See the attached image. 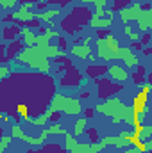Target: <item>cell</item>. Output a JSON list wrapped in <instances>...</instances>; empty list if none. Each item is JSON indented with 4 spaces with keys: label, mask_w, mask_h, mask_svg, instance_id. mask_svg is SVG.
I'll return each mask as SVG.
<instances>
[{
    "label": "cell",
    "mask_w": 152,
    "mask_h": 153,
    "mask_svg": "<svg viewBox=\"0 0 152 153\" xmlns=\"http://www.w3.org/2000/svg\"><path fill=\"white\" fill-rule=\"evenodd\" d=\"M100 153H106V152H100Z\"/></svg>",
    "instance_id": "816d5d0a"
},
{
    "label": "cell",
    "mask_w": 152,
    "mask_h": 153,
    "mask_svg": "<svg viewBox=\"0 0 152 153\" xmlns=\"http://www.w3.org/2000/svg\"><path fill=\"white\" fill-rule=\"evenodd\" d=\"M145 103H147V93H143V91H141V93L134 98V102H132V111H134V112H138L141 117L149 112V107H147Z\"/></svg>",
    "instance_id": "9a60e30c"
},
{
    "label": "cell",
    "mask_w": 152,
    "mask_h": 153,
    "mask_svg": "<svg viewBox=\"0 0 152 153\" xmlns=\"http://www.w3.org/2000/svg\"><path fill=\"white\" fill-rule=\"evenodd\" d=\"M77 144H79V143H77L75 135L72 137V134H68V132H66V134H65V148H66L68 152H72V150L75 148Z\"/></svg>",
    "instance_id": "83f0119b"
},
{
    "label": "cell",
    "mask_w": 152,
    "mask_h": 153,
    "mask_svg": "<svg viewBox=\"0 0 152 153\" xmlns=\"http://www.w3.org/2000/svg\"><path fill=\"white\" fill-rule=\"evenodd\" d=\"M48 112H63V114H70V116H77L82 112V103L81 98H70L65 94H54V98L50 100V107L47 109Z\"/></svg>",
    "instance_id": "277c9868"
},
{
    "label": "cell",
    "mask_w": 152,
    "mask_h": 153,
    "mask_svg": "<svg viewBox=\"0 0 152 153\" xmlns=\"http://www.w3.org/2000/svg\"><path fill=\"white\" fill-rule=\"evenodd\" d=\"M104 148H106V144L102 141L100 143H79L75 148L68 153H100L104 152Z\"/></svg>",
    "instance_id": "30bf717a"
},
{
    "label": "cell",
    "mask_w": 152,
    "mask_h": 153,
    "mask_svg": "<svg viewBox=\"0 0 152 153\" xmlns=\"http://www.w3.org/2000/svg\"><path fill=\"white\" fill-rule=\"evenodd\" d=\"M18 2H20V0H0V5L9 11V9H14V5H16Z\"/></svg>",
    "instance_id": "d6a6232c"
},
{
    "label": "cell",
    "mask_w": 152,
    "mask_h": 153,
    "mask_svg": "<svg viewBox=\"0 0 152 153\" xmlns=\"http://www.w3.org/2000/svg\"><path fill=\"white\" fill-rule=\"evenodd\" d=\"M2 119H4V123H7V121H9V117H7L5 112H2Z\"/></svg>",
    "instance_id": "c3c4849f"
},
{
    "label": "cell",
    "mask_w": 152,
    "mask_h": 153,
    "mask_svg": "<svg viewBox=\"0 0 152 153\" xmlns=\"http://www.w3.org/2000/svg\"><path fill=\"white\" fill-rule=\"evenodd\" d=\"M95 111L100 112V114H104V116H109L111 121H113V125H118L122 121L125 125H132V107L123 105V102L120 98L111 96V98L104 100V103L97 105Z\"/></svg>",
    "instance_id": "6da1fadb"
},
{
    "label": "cell",
    "mask_w": 152,
    "mask_h": 153,
    "mask_svg": "<svg viewBox=\"0 0 152 153\" xmlns=\"http://www.w3.org/2000/svg\"><path fill=\"white\" fill-rule=\"evenodd\" d=\"M91 46H86V45H74L72 46V55H75L79 59H88L91 55Z\"/></svg>",
    "instance_id": "7402d4cb"
},
{
    "label": "cell",
    "mask_w": 152,
    "mask_h": 153,
    "mask_svg": "<svg viewBox=\"0 0 152 153\" xmlns=\"http://www.w3.org/2000/svg\"><path fill=\"white\" fill-rule=\"evenodd\" d=\"M108 75H109V78H111V80L118 82V84H123V82L129 78V71H127L125 68L118 66V64H111V66H109Z\"/></svg>",
    "instance_id": "4fadbf2b"
},
{
    "label": "cell",
    "mask_w": 152,
    "mask_h": 153,
    "mask_svg": "<svg viewBox=\"0 0 152 153\" xmlns=\"http://www.w3.org/2000/svg\"><path fill=\"white\" fill-rule=\"evenodd\" d=\"M145 144H147V150H149V152H152V139L145 141Z\"/></svg>",
    "instance_id": "bcb514c9"
},
{
    "label": "cell",
    "mask_w": 152,
    "mask_h": 153,
    "mask_svg": "<svg viewBox=\"0 0 152 153\" xmlns=\"http://www.w3.org/2000/svg\"><path fill=\"white\" fill-rule=\"evenodd\" d=\"M47 114H48V117H50V121L57 123V121L61 119V114H63V112H59V111H56V112H48V111H47Z\"/></svg>",
    "instance_id": "836d02e7"
},
{
    "label": "cell",
    "mask_w": 152,
    "mask_h": 153,
    "mask_svg": "<svg viewBox=\"0 0 152 153\" xmlns=\"http://www.w3.org/2000/svg\"><path fill=\"white\" fill-rule=\"evenodd\" d=\"M95 52L104 61H116V55L109 50V46L106 43V38H97V41H95Z\"/></svg>",
    "instance_id": "9c48e42d"
},
{
    "label": "cell",
    "mask_w": 152,
    "mask_h": 153,
    "mask_svg": "<svg viewBox=\"0 0 152 153\" xmlns=\"http://www.w3.org/2000/svg\"><path fill=\"white\" fill-rule=\"evenodd\" d=\"M84 98H90V93L88 91H82L81 93V100H84Z\"/></svg>",
    "instance_id": "f6af8a7d"
},
{
    "label": "cell",
    "mask_w": 152,
    "mask_h": 153,
    "mask_svg": "<svg viewBox=\"0 0 152 153\" xmlns=\"http://www.w3.org/2000/svg\"><path fill=\"white\" fill-rule=\"evenodd\" d=\"M134 137H136V143L138 141H143L145 143V141L152 139V126L150 125H140V126H136L134 128Z\"/></svg>",
    "instance_id": "ac0fdd59"
},
{
    "label": "cell",
    "mask_w": 152,
    "mask_h": 153,
    "mask_svg": "<svg viewBox=\"0 0 152 153\" xmlns=\"http://www.w3.org/2000/svg\"><path fill=\"white\" fill-rule=\"evenodd\" d=\"M22 36V29L18 25H13V27H4V32H2V39L4 41H14V39Z\"/></svg>",
    "instance_id": "ffe728a7"
},
{
    "label": "cell",
    "mask_w": 152,
    "mask_h": 153,
    "mask_svg": "<svg viewBox=\"0 0 152 153\" xmlns=\"http://www.w3.org/2000/svg\"><path fill=\"white\" fill-rule=\"evenodd\" d=\"M106 43H108V46H109V50L113 52L114 55H116V59H120V43H118V39L114 38L113 34H108L106 36Z\"/></svg>",
    "instance_id": "484cf974"
},
{
    "label": "cell",
    "mask_w": 152,
    "mask_h": 153,
    "mask_svg": "<svg viewBox=\"0 0 152 153\" xmlns=\"http://www.w3.org/2000/svg\"><path fill=\"white\" fill-rule=\"evenodd\" d=\"M91 11L86 7V5H77L72 9V13L70 14H66L63 20H61V29L66 32V34H75V32H81L82 30V27L88 23L90 25V22H91Z\"/></svg>",
    "instance_id": "7a4b0ae2"
},
{
    "label": "cell",
    "mask_w": 152,
    "mask_h": 153,
    "mask_svg": "<svg viewBox=\"0 0 152 153\" xmlns=\"http://www.w3.org/2000/svg\"><path fill=\"white\" fill-rule=\"evenodd\" d=\"M141 14H143V5L141 4H132L131 7H125V9L120 11V20L125 25H129V22H132V20L138 22L141 18Z\"/></svg>",
    "instance_id": "ba28073f"
},
{
    "label": "cell",
    "mask_w": 152,
    "mask_h": 153,
    "mask_svg": "<svg viewBox=\"0 0 152 153\" xmlns=\"http://www.w3.org/2000/svg\"><path fill=\"white\" fill-rule=\"evenodd\" d=\"M95 112H97L95 109H90V107H88V109L84 111V117H86V119H91V117H93V114H95Z\"/></svg>",
    "instance_id": "ab89813d"
},
{
    "label": "cell",
    "mask_w": 152,
    "mask_h": 153,
    "mask_svg": "<svg viewBox=\"0 0 152 153\" xmlns=\"http://www.w3.org/2000/svg\"><path fill=\"white\" fill-rule=\"evenodd\" d=\"M66 45H68L66 38H63V36H59V38H57V46H59L61 50H65V52H66Z\"/></svg>",
    "instance_id": "d590c367"
},
{
    "label": "cell",
    "mask_w": 152,
    "mask_h": 153,
    "mask_svg": "<svg viewBox=\"0 0 152 153\" xmlns=\"http://www.w3.org/2000/svg\"><path fill=\"white\" fill-rule=\"evenodd\" d=\"M120 61H123V64L129 68V70H134L136 66H140L138 62V55L134 53V50L131 48V46H125V48H122L120 50Z\"/></svg>",
    "instance_id": "8fae6325"
},
{
    "label": "cell",
    "mask_w": 152,
    "mask_h": 153,
    "mask_svg": "<svg viewBox=\"0 0 152 153\" xmlns=\"http://www.w3.org/2000/svg\"><path fill=\"white\" fill-rule=\"evenodd\" d=\"M86 121H88L86 117H81L75 123V128H74V135H75V137H79V135L84 134V130H86Z\"/></svg>",
    "instance_id": "f1b7e54d"
},
{
    "label": "cell",
    "mask_w": 152,
    "mask_h": 153,
    "mask_svg": "<svg viewBox=\"0 0 152 153\" xmlns=\"http://www.w3.org/2000/svg\"><path fill=\"white\" fill-rule=\"evenodd\" d=\"M147 153H152V152H147Z\"/></svg>",
    "instance_id": "f5cc1de1"
},
{
    "label": "cell",
    "mask_w": 152,
    "mask_h": 153,
    "mask_svg": "<svg viewBox=\"0 0 152 153\" xmlns=\"http://www.w3.org/2000/svg\"><path fill=\"white\" fill-rule=\"evenodd\" d=\"M36 38L38 34L32 29H27V27L22 29V41L25 43V46H36Z\"/></svg>",
    "instance_id": "603a6c76"
},
{
    "label": "cell",
    "mask_w": 152,
    "mask_h": 153,
    "mask_svg": "<svg viewBox=\"0 0 152 153\" xmlns=\"http://www.w3.org/2000/svg\"><path fill=\"white\" fill-rule=\"evenodd\" d=\"M97 57H99V55H95V53H91V55L88 57V61H90L91 64H95V61H97Z\"/></svg>",
    "instance_id": "ee69618b"
},
{
    "label": "cell",
    "mask_w": 152,
    "mask_h": 153,
    "mask_svg": "<svg viewBox=\"0 0 152 153\" xmlns=\"http://www.w3.org/2000/svg\"><path fill=\"white\" fill-rule=\"evenodd\" d=\"M125 153H140V152H138L136 148H127V152H125Z\"/></svg>",
    "instance_id": "7dc6e473"
},
{
    "label": "cell",
    "mask_w": 152,
    "mask_h": 153,
    "mask_svg": "<svg viewBox=\"0 0 152 153\" xmlns=\"http://www.w3.org/2000/svg\"><path fill=\"white\" fill-rule=\"evenodd\" d=\"M13 139H14L13 135H11V137H9V135H4V137H2V141H0V153L5 152V148L11 144V141H13Z\"/></svg>",
    "instance_id": "1f68e13d"
},
{
    "label": "cell",
    "mask_w": 152,
    "mask_h": 153,
    "mask_svg": "<svg viewBox=\"0 0 152 153\" xmlns=\"http://www.w3.org/2000/svg\"><path fill=\"white\" fill-rule=\"evenodd\" d=\"M131 48H132V50H141V52H143L145 46H143L140 41H132V43H131Z\"/></svg>",
    "instance_id": "f35d334b"
},
{
    "label": "cell",
    "mask_w": 152,
    "mask_h": 153,
    "mask_svg": "<svg viewBox=\"0 0 152 153\" xmlns=\"http://www.w3.org/2000/svg\"><path fill=\"white\" fill-rule=\"evenodd\" d=\"M109 71V66H104V64H90L86 68V75L93 80H97L99 76H104Z\"/></svg>",
    "instance_id": "2e32d148"
},
{
    "label": "cell",
    "mask_w": 152,
    "mask_h": 153,
    "mask_svg": "<svg viewBox=\"0 0 152 153\" xmlns=\"http://www.w3.org/2000/svg\"><path fill=\"white\" fill-rule=\"evenodd\" d=\"M23 48H25V43H23V41H20V39L11 41V43H9V46L5 45V55H4L2 62H7L9 59L18 57V53H22V52H23Z\"/></svg>",
    "instance_id": "7c38bea8"
},
{
    "label": "cell",
    "mask_w": 152,
    "mask_h": 153,
    "mask_svg": "<svg viewBox=\"0 0 152 153\" xmlns=\"http://www.w3.org/2000/svg\"><path fill=\"white\" fill-rule=\"evenodd\" d=\"M7 75H9V68L4 64V66L0 68V78H2V80H5V78H9Z\"/></svg>",
    "instance_id": "74e56055"
},
{
    "label": "cell",
    "mask_w": 152,
    "mask_h": 153,
    "mask_svg": "<svg viewBox=\"0 0 152 153\" xmlns=\"http://www.w3.org/2000/svg\"><path fill=\"white\" fill-rule=\"evenodd\" d=\"M27 153H68L66 148H61L59 144H47L39 150H29Z\"/></svg>",
    "instance_id": "d4e9b609"
},
{
    "label": "cell",
    "mask_w": 152,
    "mask_h": 153,
    "mask_svg": "<svg viewBox=\"0 0 152 153\" xmlns=\"http://www.w3.org/2000/svg\"><path fill=\"white\" fill-rule=\"evenodd\" d=\"M111 23H113L111 16H99V14H93V16H91V22H90V25H91L93 29H97V30L108 29V27H111Z\"/></svg>",
    "instance_id": "e0dca14e"
},
{
    "label": "cell",
    "mask_w": 152,
    "mask_h": 153,
    "mask_svg": "<svg viewBox=\"0 0 152 153\" xmlns=\"http://www.w3.org/2000/svg\"><path fill=\"white\" fill-rule=\"evenodd\" d=\"M136 150H138L140 153H147L149 152V150H147V144H145L143 141H138V143H136Z\"/></svg>",
    "instance_id": "8d00e7d4"
},
{
    "label": "cell",
    "mask_w": 152,
    "mask_h": 153,
    "mask_svg": "<svg viewBox=\"0 0 152 153\" xmlns=\"http://www.w3.org/2000/svg\"><path fill=\"white\" fill-rule=\"evenodd\" d=\"M123 32H125L127 36H129V34L132 32V27H131V23H129V25H125V29H123Z\"/></svg>",
    "instance_id": "7bdbcfd3"
},
{
    "label": "cell",
    "mask_w": 152,
    "mask_h": 153,
    "mask_svg": "<svg viewBox=\"0 0 152 153\" xmlns=\"http://www.w3.org/2000/svg\"><path fill=\"white\" fill-rule=\"evenodd\" d=\"M136 23H138V29H140V32H141V34L152 30V7L143 9V14H141V18H140Z\"/></svg>",
    "instance_id": "5bb4252c"
},
{
    "label": "cell",
    "mask_w": 152,
    "mask_h": 153,
    "mask_svg": "<svg viewBox=\"0 0 152 153\" xmlns=\"http://www.w3.org/2000/svg\"><path fill=\"white\" fill-rule=\"evenodd\" d=\"M86 134H88V137H90V143H100V137H99L97 128H88Z\"/></svg>",
    "instance_id": "4dcf8cb0"
},
{
    "label": "cell",
    "mask_w": 152,
    "mask_h": 153,
    "mask_svg": "<svg viewBox=\"0 0 152 153\" xmlns=\"http://www.w3.org/2000/svg\"><path fill=\"white\" fill-rule=\"evenodd\" d=\"M27 121L31 123V125H36V126H43V125H47V121H50V117L47 112H43V114H39L38 117H27Z\"/></svg>",
    "instance_id": "4316f807"
},
{
    "label": "cell",
    "mask_w": 152,
    "mask_h": 153,
    "mask_svg": "<svg viewBox=\"0 0 152 153\" xmlns=\"http://www.w3.org/2000/svg\"><path fill=\"white\" fill-rule=\"evenodd\" d=\"M11 135H13V137H18V139H22V141H25V143H29V144H32V146H43V143L47 141V137H48L50 134H48V130L45 128L38 137H31V135H27V134L20 128V125H13V126H11Z\"/></svg>",
    "instance_id": "8992f818"
},
{
    "label": "cell",
    "mask_w": 152,
    "mask_h": 153,
    "mask_svg": "<svg viewBox=\"0 0 152 153\" xmlns=\"http://www.w3.org/2000/svg\"><path fill=\"white\" fill-rule=\"evenodd\" d=\"M129 39H131V41H140V39H141V36H140L138 32H134V30H132V32L129 34Z\"/></svg>",
    "instance_id": "60d3db41"
},
{
    "label": "cell",
    "mask_w": 152,
    "mask_h": 153,
    "mask_svg": "<svg viewBox=\"0 0 152 153\" xmlns=\"http://www.w3.org/2000/svg\"><path fill=\"white\" fill-rule=\"evenodd\" d=\"M41 53L47 57V59H57L61 55H65V50H61L57 45H47V46H39Z\"/></svg>",
    "instance_id": "d6986e66"
},
{
    "label": "cell",
    "mask_w": 152,
    "mask_h": 153,
    "mask_svg": "<svg viewBox=\"0 0 152 153\" xmlns=\"http://www.w3.org/2000/svg\"><path fill=\"white\" fill-rule=\"evenodd\" d=\"M91 41H93V38H91V36H84V41H82V45L90 46V45H91Z\"/></svg>",
    "instance_id": "b9f144b4"
},
{
    "label": "cell",
    "mask_w": 152,
    "mask_h": 153,
    "mask_svg": "<svg viewBox=\"0 0 152 153\" xmlns=\"http://www.w3.org/2000/svg\"><path fill=\"white\" fill-rule=\"evenodd\" d=\"M95 82H97V87H99L97 94H99V98H102V100L111 98V96H114L118 91H122V89H123V85H122V84H118V82L111 80L109 76H100V78H97Z\"/></svg>",
    "instance_id": "5b68a950"
},
{
    "label": "cell",
    "mask_w": 152,
    "mask_h": 153,
    "mask_svg": "<svg viewBox=\"0 0 152 153\" xmlns=\"http://www.w3.org/2000/svg\"><path fill=\"white\" fill-rule=\"evenodd\" d=\"M16 61H18L20 64H27L29 68L38 70V71L47 73V75H48L50 70H52V66H50V59H47V57L41 53L39 46H25L23 52L18 53Z\"/></svg>",
    "instance_id": "3957f363"
},
{
    "label": "cell",
    "mask_w": 152,
    "mask_h": 153,
    "mask_svg": "<svg viewBox=\"0 0 152 153\" xmlns=\"http://www.w3.org/2000/svg\"><path fill=\"white\" fill-rule=\"evenodd\" d=\"M132 82L136 84V85H143L145 82H147V70L143 68V66H136L134 68V73H132Z\"/></svg>",
    "instance_id": "cb8c5ba5"
},
{
    "label": "cell",
    "mask_w": 152,
    "mask_h": 153,
    "mask_svg": "<svg viewBox=\"0 0 152 153\" xmlns=\"http://www.w3.org/2000/svg\"><path fill=\"white\" fill-rule=\"evenodd\" d=\"M59 14H61L59 9H47V11H43V13H36V20H41V22H45V23H52L54 18H57Z\"/></svg>",
    "instance_id": "44dd1931"
},
{
    "label": "cell",
    "mask_w": 152,
    "mask_h": 153,
    "mask_svg": "<svg viewBox=\"0 0 152 153\" xmlns=\"http://www.w3.org/2000/svg\"><path fill=\"white\" fill-rule=\"evenodd\" d=\"M150 41H152V34H149V32H143V36H141V39H140V43H141L143 46H147Z\"/></svg>",
    "instance_id": "e575fe53"
},
{
    "label": "cell",
    "mask_w": 152,
    "mask_h": 153,
    "mask_svg": "<svg viewBox=\"0 0 152 153\" xmlns=\"http://www.w3.org/2000/svg\"><path fill=\"white\" fill-rule=\"evenodd\" d=\"M129 4H131V0H113V7L114 11H122V9H125V7H129Z\"/></svg>",
    "instance_id": "f546056e"
},
{
    "label": "cell",
    "mask_w": 152,
    "mask_h": 153,
    "mask_svg": "<svg viewBox=\"0 0 152 153\" xmlns=\"http://www.w3.org/2000/svg\"><path fill=\"white\" fill-rule=\"evenodd\" d=\"M81 82H82V75L79 73V70L75 66H72L70 62H66L65 64V73L59 78V84L65 85V87H75Z\"/></svg>",
    "instance_id": "52a82bcc"
},
{
    "label": "cell",
    "mask_w": 152,
    "mask_h": 153,
    "mask_svg": "<svg viewBox=\"0 0 152 153\" xmlns=\"http://www.w3.org/2000/svg\"><path fill=\"white\" fill-rule=\"evenodd\" d=\"M147 84H150V85H152V73L147 75Z\"/></svg>",
    "instance_id": "681fc988"
},
{
    "label": "cell",
    "mask_w": 152,
    "mask_h": 153,
    "mask_svg": "<svg viewBox=\"0 0 152 153\" xmlns=\"http://www.w3.org/2000/svg\"><path fill=\"white\" fill-rule=\"evenodd\" d=\"M77 2H82V4H86V2H90V0H77Z\"/></svg>",
    "instance_id": "f907efd6"
}]
</instances>
